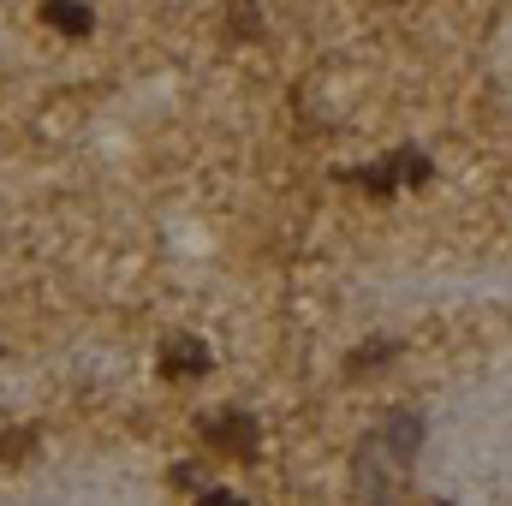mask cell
<instances>
[{"label": "cell", "instance_id": "obj_1", "mask_svg": "<svg viewBox=\"0 0 512 506\" xmlns=\"http://www.w3.org/2000/svg\"><path fill=\"white\" fill-rule=\"evenodd\" d=\"M423 453V417L417 411H387L370 429V441L352 459L358 477V501L364 506H399V495L411 489V465Z\"/></svg>", "mask_w": 512, "mask_h": 506}, {"label": "cell", "instance_id": "obj_2", "mask_svg": "<svg viewBox=\"0 0 512 506\" xmlns=\"http://www.w3.org/2000/svg\"><path fill=\"white\" fill-rule=\"evenodd\" d=\"M203 441H209L221 459H245V465H251L256 447H262V429H256L251 411H221V417H203Z\"/></svg>", "mask_w": 512, "mask_h": 506}, {"label": "cell", "instance_id": "obj_3", "mask_svg": "<svg viewBox=\"0 0 512 506\" xmlns=\"http://www.w3.org/2000/svg\"><path fill=\"white\" fill-rule=\"evenodd\" d=\"M209 346L197 340V334H173L167 340V352H161V376L167 381H197V376H209Z\"/></svg>", "mask_w": 512, "mask_h": 506}, {"label": "cell", "instance_id": "obj_4", "mask_svg": "<svg viewBox=\"0 0 512 506\" xmlns=\"http://www.w3.org/2000/svg\"><path fill=\"white\" fill-rule=\"evenodd\" d=\"M42 24L60 30V36H90L96 30V12L84 0H42Z\"/></svg>", "mask_w": 512, "mask_h": 506}, {"label": "cell", "instance_id": "obj_5", "mask_svg": "<svg viewBox=\"0 0 512 506\" xmlns=\"http://www.w3.org/2000/svg\"><path fill=\"white\" fill-rule=\"evenodd\" d=\"M387 161H393V173H399V185H429V179H435V161H429L423 149H393Z\"/></svg>", "mask_w": 512, "mask_h": 506}, {"label": "cell", "instance_id": "obj_6", "mask_svg": "<svg viewBox=\"0 0 512 506\" xmlns=\"http://www.w3.org/2000/svg\"><path fill=\"white\" fill-rule=\"evenodd\" d=\"M346 185H364L370 197H393L399 191V173H393V161H376V167H358V173H340Z\"/></svg>", "mask_w": 512, "mask_h": 506}, {"label": "cell", "instance_id": "obj_7", "mask_svg": "<svg viewBox=\"0 0 512 506\" xmlns=\"http://www.w3.org/2000/svg\"><path fill=\"white\" fill-rule=\"evenodd\" d=\"M256 30H262L256 0H227V36H233V42H251Z\"/></svg>", "mask_w": 512, "mask_h": 506}, {"label": "cell", "instance_id": "obj_8", "mask_svg": "<svg viewBox=\"0 0 512 506\" xmlns=\"http://www.w3.org/2000/svg\"><path fill=\"white\" fill-rule=\"evenodd\" d=\"M30 453H36V429H6V435H0V471L24 465Z\"/></svg>", "mask_w": 512, "mask_h": 506}, {"label": "cell", "instance_id": "obj_9", "mask_svg": "<svg viewBox=\"0 0 512 506\" xmlns=\"http://www.w3.org/2000/svg\"><path fill=\"white\" fill-rule=\"evenodd\" d=\"M387 358H399V346H393V340H382V346H364V352H352V364H346V370L358 376V370H376V364H387Z\"/></svg>", "mask_w": 512, "mask_h": 506}, {"label": "cell", "instance_id": "obj_10", "mask_svg": "<svg viewBox=\"0 0 512 506\" xmlns=\"http://www.w3.org/2000/svg\"><path fill=\"white\" fill-rule=\"evenodd\" d=\"M197 506H251V501L233 495V489H197Z\"/></svg>", "mask_w": 512, "mask_h": 506}, {"label": "cell", "instance_id": "obj_11", "mask_svg": "<svg viewBox=\"0 0 512 506\" xmlns=\"http://www.w3.org/2000/svg\"><path fill=\"white\" fill-rule=\"evenodd\" d=\"M173 489H197V465H173Z\"/></svg>", "mask_w": 512, "mask_h": 506}]
</instances>
